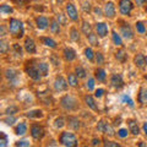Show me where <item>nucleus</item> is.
Here are the masks:
<instances>
[{
  "label": "nucleus",
  "mask_w": 147,
  "mask_h": 147,
  "mask_svg": "<svg viewBox=\"0 0 147 147\" xmlns=\"http://www.w3.org/2000/svg\"><path fill=\"white\" fill-rule=\"evenodd\" d=\"M59 142L64 146V147H77V137L74 132H69V131H63L60 136H59Z\"/></svg>",
  "instance_id": "nucleus-1"
},
{
  "label": "nucleus",
  "mask_w": 147,
  "mask_h": 147,
  "mask_svg": "<svg viewBox=\"0 0 147 147\" xmlns=\"http://www.w3.org/2000/svg\"><path fill=\"white\" fill-rule=\"evenodd\" d=\"M9 32H10L13 37L21 38L25 33L24 24H22L20 20H17V18H11L10 22H9Z\"/></svg>",
  "instance_id": "nucleus-2"
},
{
  "label": "nucleus",
  "mask_w": 147,
  "mask_h": 147,
  "mask_svg": "<svg viewBox=\"0 0 147 147\" xmlns=\"http://www.w3.org/2000/svg\"><path fill=\"white\" fill-rule=\"evenodd\" d=\"M60 105L65 109L69 110V112H74L79 108V103H77V99L74 97V96L70 94H66L60 99Z\"/></svg>",
  "instance_id": "nucleus-3"
},
{
  "label": "nucleus",
  "mask_w": 147,
  "mask_h": 147,
  "mask_svg": "<svg viewBox=\"0 0 147 147\" xmlns=\"http://www.w3.org/2000/svg\"><path fill=\"white\" fill-rule=\"evenodd\" d=\"M25 71H26L27 75L34 81H39L40 79H42V74L39 72L38 64L34 65V64H32V63H27L26 66H25Z\"/></svg>",
  "instance_id": "nucleus-4"
},
{
  "label": "nucleus",
  "mask_w": 147,
  "mask_h": 147,
  "mask_svg": "<svg viewBox=\"0 0 147 147\" xmlns=\"http://www.w3.org/2000/svg\"><path fill=\"white\" fill-rule=\"evenodd\" d=\"M97 130L99 132H103L105 135H109V136H114V129L113 126L110 125L109 123H107L105 120H99L97 124Z\"/></svg>",
  "instance_id": "nucleus-5"
},
{
  "label": "nucleus",
  "mask_w": 147,
  "mask_h": 147,
  "mask_svg": "<svg viewBox=\"0 0 147 147\" xmlns=\"http://www.w3.org/2000/svg\"><path fill=\"white\" fill-rule=\"evenodd\" d=\"M132 9H134V5H132L131 0H120L119 1V10H120L121 15L129 16L132 11Z\"/></svg>",
  "instance_id": "nucleus-6"
},
{
  "label": "nucleus",
  "mask_w": 147,
  "mask_h": 147,
  "mask_svg": "<svg viewBox=\"0 0 147 147\" xmlns=\"http://www.w3.org/2000/svg\"><path fill=\"white\" fill-rule=\"evenodd\" d=\"M44 129L43 126L38 125V124H33L31 126V136L33 140H42L44 137Z\"/></svg>",
  "instance_id": "nucleus-7"
},
{
  "label": "nucleus",
  "mask_w": 147,
  "mask_h": 147,
  "mask_svg": "<svg viewBox=\"0 0 147 147\" xmlns=\"http://www.w3.org/2000/svg\"><path fill=\"white\" fill-rule=\"evenodd\" d=\"M67 80H65L63 76H58L54 81V90L57 92H63L67 90Z\"/></svg>",
  "instance_id": "nucleus-8"
},
{
  "label": "nucleus",
  "mask_w": 147,
  "mask_h": 147,
  "mask_svg": "<svg viewBox=\"0 0 147 147\" xmlns=\"http://www.w3.org/2000/svg\"><path fill=\"white\" fill-rule=\"evenodd\" d=\"M110 85H112L114 88H121L124 86V80H123V76L120 74H113L110 76Z\"/></svg>",
  "instance_id": "nucleus-9"
},
{
  "label": "nucleus",
  "mask_w": 147,
  "mask_h": 147,
  "mask_svg": "<svg viewBox=\"0 0 147 147\" xmlns=\"http://www.w3.org/2000/svg\"><path fill=\"white\" fill-rule=\"evenodd\" d=\"M134 64H135V65L139 67V69L144 70V69L147 66V58H146L142 53L136 54L135 57H134Z\"/></svg>",
  "instance_id": "nucleus-10"
},
{
  "label": "nucleus",
  "mask_w": 147,
  "mask_h": 147,
  "mask_svg": "<svg viewBox=\"0 0 147 147\" xmlns=\"http://www.w3.org/2000/svg\"><path fill=\"white\" fill-rule=\"evenodd\" d=\"M120 33L125 39H132L134 38V32H132L131 26L129 24H123L120 26Z\"/></svg>",
  "instance_id": "nucleus-11"
},
{
  "label": "nucleus",
  "mask_w": 147,
  "mask_h": 147,
  "mask_svg": "<svg viewBox=\"0 0 147 147\" xmlns=\"http://www.w3.org/2000/svg\"><path fill=\"white\" fill-rule=\"evenodd\" d=\"M66 13H67V16H69L70 20H72V21L79 20V12H77V10H76V7H75L74 4H71V3L66 4Z\"/></svg>",
  "instance_id": "nucleus-12"
},
{
  "label": "nucleus",
  "mask_w": 147,
  "mask_h": 147,
  "mask_svg": "<svg viewBox=\"0 0 147 147\" xmlns=\"http://www.w3.org/2000/svg\"><path fill=\"white\" fill-rule=\"evenodd\" d=\"M4 75H5L6 80L9 82H12V84H16L18 80V72L15 69H6V70L4 71Z\"/></svg>",
  "instance_id": "nucleus-13"
},
{
  "label": "nucleus",
  "mask_w": 147,
  "mask_h": 147,
  "mask_svg": "<svg viewBox=\"0 0 147 147\" xmlns=\"http://www.w3.org/2000/svg\"><path fill=\"white\" fill-rule=\"evenodd\" d=\"M94 28H96V33H97L98 37H105L109 32L108 26L105 25L104 22H97L94 26Z\"/></svg>",
  "instance_id": "nucleus-14"
},
{
  "label": "nucleus",
  "mask_w": 147,
  "mask_h": 147,
  "mask_svg": "<svg viewBox=\"0 0 147 147\" xmlns=\"http://www.w3.org/2000/svg\"><path fill=\"white\" fill-rule=\"evenodd\" d=\"M63 55H64V59L66 61H74L76 59V52L70 47H65L63 50Z\"/></svg>",
  "instance_id": "nucleus-15"
},
{
  "label": "nucleus",
  "mask_w": 147,
  "mask_h": 147,
  "mask_svg": "<svg viewBox=\"0 0 147 147\" xmlns=\"http://www.w3.org/2000/svg\"><path fill=\"white\" fill-rule=\"evenodd\" d=\"M67 125L70 129H72L74 131H77L80 129L81 126V124H80V120H79V118L77 117H74V115H70V117H67Z\"/></svg>",
  "instance_id": "nucleus-16"
},
{
  "label": "nucleus",
  "mask_w": 147,
  "mask_h": 147,
  "mask_svg": "<svg viewBox=\"0 0 147 147\" xmlns=\"http://www.w3.org/2000/svg\"><path fill=\"white\" fill-rule=\"evenodd\" d=\"M25 50L27 53H30V54H34L36 53V43H34V40L31 38V37H27V38L25 39Z\"/></svg>",
  "instance_id": "nucleus-17"
},
{
  "label": "nucleus",
  "mask_w": 147,
  "mask_h": 147,
  "mask_svg": "<svg viewBox=\"0 0 147 147\" xmlns=\"http://www.w3.org/2000/svg\"><path fill=\"white\" fill-rule=\"evenodd\" d=\"M127 123V127H129V132H131L132 135H139L140 134V127L137 125V121L134 120V119H129L126 121Z\"/></svg>",
  "instance_id": "nucleus-18"
},
{
  "label": "nucleus",
  "mask_w": 147,
  "mask_h": 147,
  "mask_svg": "<svg viewBox=\"0 0 147 147\" xmlns=\"http://www.w3.org/2000/svg\"><path fill=\"white\" fill-rule=\"evenodd\" d=\"M104 15L107 16L108 18H113L114 16H115V5L112 3V1H109L105 4V6H104Z\"/></svg>",
  "instance_id": "nucleus-19"
},
{
  "label": "nucleus",
  "mask_w": 147,
  "mask_h": 147,
  "mask_svg": "<svg viewBox=\"0 0 147 147\" xmlns=\"http://www.w3.org/2000/svg\"><path fill=\"white\" fill-rule=\"evenodd\" d=\"M36 25L39 30H45L49 25V20L45 16H38L36 18Z\"/></svg>",
  "instance_id": "nucleus-20"
},
{
  "label": "nucleus",
  "mask_w": 147,
  "mask_h": 147,
  "mask_svg": "<svg viewBox=\"0 0 147 147\" xmlns=\"http://www.w3.org/2000/svg\"><path fill=\"white\" fill-rule=\"evenodd\" d=\"M85 103L87 104V107L91 108L92 110H94V112H97L98 110V105H97V103H96L94 98L92 97L91 94H86L85 96Z\"/></svg>",
  "instance_id": "nucleus-21"
},
{
  "label": "nucleus",
  "mask_w": 147,
  "mask_h": 147,
  "mask_svg": "<svg viewBox=\"0 0 147 147\" xmlns=\"http://www.w3.org/2000/svg\"><path fill=\"white\" fill-rule=\"evenodd\" d=\"M137 100L141 104H147V88L146 87H141L137 94Z\"/></svg>",
  "instance_id": "nucleus-22"
},
{
  "label": "nucleus",
  "mask_w": 147,
  "mask_h": 147,
  "mask_svg": "<svg viewBox=\"0 0 147 147\" xmlns=\"http://www.w3.org/2000/svg\"><path fill=\"white\" fill-rule=\"evenodd\" d=\"M94 76H96V79H97L98 81L100 82H104L105 79H107V74H105V70L102 67H97L94 70Z\"/></svg>",
  "instance_id": "nucleus-23"
},
{
  "label": "nucleus",
  "mask_w": 147,
  "mask_h": 147,
  "mask_svg": "<svg viewBox=\"0 0 147 147\" xmlns=\"http://www.w3.org/2000/svg\"><path fill=\"white\" fill-rule=\"evenodd\" d=\"M26 132H27V124L24 123V121L18 123L17 125H16V127H15V134L22 136V135H25Z\"/></svg>",
  "instance_id": "nucleus-24"
},
{
  "label": "nucleus",
  "mask_w": 147,
  "mask_h": 147,
  "mask_svg": "<svg viewBox=\"0 0 147 147\" xmlns=\"http://www.w3.org/2000/svg\"><path fill=\"white\" fill-rule=\"evenodd\" d=\"M26 117H28L31 119H39V118H43L44 114L40 109H33V110H30V112L26 114Z\"/></svg>",
  "instance_id": "nucleus-25"
},
{
  "label": "nucleus",
  "mask_w": 147,
  "mask_h": 147,
  "mask_svg": "<svg viewBox=\"0 0 147 147\" xmlns=\"http://www.w3.org/2000/svg\"><path fill=\"white\" fill-rule=\"evenodd\" d=\"M67 84L71 87H77V85H79V77L76 76V74H69L67 75Z\"/></svg>",
  "instance_id": "nucleus-26"
},
{
  "label": "nucleus",
  "mask_w": 147,
  "mask_h": 147,
  "mask_svg": "<svg viewBox=\"0 0 147 147\" xmlns=\"http://www.w3.org/2000/svg\"><path fill=\"white\" fill-rule=\"evenodd\" d=\"M50 32L53 34H58L60 32V24L57 20H52L50 21Z\"/></svg>",
  "instance_id": "nucleus-27"
},
{
  "label": "nucleus",
  "mask_w": 147,
  "mask_h": 147,
  "mask_svg": "<svg viewBox=\"0 0 147 147\" xmlns=\"http://www.w3.org/2000/svg\"><path fill=\"white\" fill-rule=\"evenodd\" d=\"M112 39H113V43L118 45V47H120L123 45V39H121V36L118 33L117 31H113L112 32Z\"/></svg>",
  "instance_id": "nucleus-28"
},
{
  "label": "nucleus",
  "mask_w": 147,
  "mask_h": 147,
  "mask_svg": "<svg viewBox=\"0 0 147 147\" xmlns=\"http://www.w3.org/2000/svg\"><path fill=\"white\" fill-rule=\"evenodd\" d=\"M115 58H117V60H118V61L125 63V61H126V59H127V54L125 53V50H124V49H119L118 52L115 53Z\"/></svg>",
  "instance_id": "nucleus-29"
},
{
  "label": "nucleus",
  "mask_w": 147,
  "mask_h": 147,
  "mask_svg": "<svg viewBox=\"0 0 147 147\" xmlns=\"http://www.w3.org/2000/svg\"><path fill=\"white\" fill-rule=\"evenodd\" d=\"M75 74H76V76L79 77V79H85V77L87 76V71H86V69L84 66H76L75 67Z\"/></svg>",
  "instance_id": "nucleus-30"
},
{
  "label": "nucleus",
  "mask_w": 147,
  "mask_h": 147,
  "mask_svg": "<svg viewBox=\"0 0 147 147\" xmlns=\"http://www.w3.org/2000/svg\"><path fill=\"white\" fill-rule=\"evenodd\" d=\"M42 43L44 45H47V47L49 48H57V42L53 39V38H49V37H43L42 38Z\"/></svg>",
  "instance_id": "nucleus-31"
},
{
  "label": "nucleus",
  "mask_w": 147,
  "mask_h": 147,
  "mask_svg": "<svg viewBox=\"0 0 147 147\" xmlns=\"http://www.w3.org/2000/svg\"><path fill=\"white\" fill-rule=\"evenodd\" d=\"M38 69H39V72L42 74V76H47L49 74V64L47 63H39Z\"/></svg>",
  "instance_id": "nucleus-32"
},
{
  "label": "nucleus",
  "mask_w": 147,
  "mask_h": 147,
  "mask_svg": "<svg viewBox=\"0 0 147 147\" xmlns=\"http://www.w3.org/2000/svg\"><path fill=\"white\" fill-rule=\"evenodd\" d=\"M120 99H121V102H123V103L127 104L130 108H134V107H135V103H134V100H132V99L130 98V96H127V94H123L121 97H120Z\"/></svg>",
  "instance_id": "nucleus-33"
},
{
  "label": "nucleus",
  "mask_w": 147,
  "mask_h": 147,
  "mask_svg": "<svg viewBox=\"0 0 147 147\" xmlns=\"http://www.w3.org/2000/svg\"><path fill=\"white\" fill-rule=\"evenodd\" d=\"M70 39L72 42H79L80 40V34H79V31H77L75 27H72L70 30Z\"/></svg>",
  "instance_id": "nucleus-34"
},
{
  "label": "nucleus",
  "mask_w": 147,
  "mask_h": 147,
  "mask_svg": "<svg viewBox=\"0 0 147 147\" xmlns=\"http://www.w3.org/2000/svg\"><path fill=\"white\" fill-rule=\"evenodd\" d=\"M87 38H88L90 44L94 45V47H97V45L99 44V42H98V36H97V34H94L93 32H92V33H90L88 36H87Z\"/></svg>",
  "instance_id": "nucleus-35"
},
{
  "label": "nucleus",
  "mask_w": 147,
  "mask_h": 147,
  "mask_svg": "<svg viewBox=\"0 0 147 147\" xmlns=\"http://www.w3.org/2000/svg\"><path fill=\"white\" fill-rule=\"evenodd\" d=\"M81 30H82V32H84L86 36H88L90 33H92V26H91L87 21H84V22H82Z\"/></svg>",
  "instance_id": "nucleus-36"
},
{
  "label": "nucleus",
  "mask_w": 147,
  "mask_h": 147,
  "mask_svg": "<svg viewBox=\"0 0 147 147\" xmlns=\"http://www.w3.org/2000/svg\"><path fill=\"white\" fill-rule=\"evenodd\" d=\"M103 147H121V145L118 144V142H115V141L104 139L103 140Z\"/></svg>",
  "instance_id": "nucleus-37"
},
{
  "label": "nucleus",
  "mask_w": 147,
  "mask_h": 147,
  "mask_svg": "<svg viewBox=\"0 0 147 147\" xmlns=\"http://www.w3.org/2000/svg\"><path fill=\"white\" fill-rule=\"evenodd\" d=\"M13 10L10 5H7V4H3L1 6H0V12L3 13V15H7V13H11Z\"/></svg>",
  "instance_id": "nucleus-38"
},
{
  "label": "nucleus",
  "mask_w": 147,
  "mask_h": 147,
  "mask_svg": "<svg viewBox=\"0 0 147 147\" xmlns=\"http://www.w3.org/2000/svg\"><path fill=\"white\" fill-rule=\"evenodd\" d=\"M65 119H64L63 117H59V118H57L55 119V121H54V126H55V129H61L64 125H65Z\"/></svg>",
  "instance_id": "nucleus-39"
},
{
  "label": "nucleus",
  "mask_w": 147,
  "mask_h": 147,
  "mask_svg": "<svg viewBox=\"0 0 147 147\" xmlns=\"http://www.w3.org/2000/svg\"><path fill=\"white\" fill-rule=\"evenodd\" d=\"M85 57L88 59L90 61H92L94 59V57H96V54L93 53V50H92V48H86L85 49Z\"/></svg>",
  "instance_id": "nucleus-40"
},
{
  "label": "nucleus",
  "mask_w": 147,
  "mask_h": 147,
  "mask_svg": "<svg viewBox=\"0 0 147 147\" xmlns=\"http://www.w3.org/2000/svg\"><path fill=\"white\" fill-rule=\"evenodd\" d=\"M136 30H137V32H139V33H141V34L146 33V27H145V25H144V22L137 21V22H136Z\"/></svg>",
  "instance_id": "nucleus-41"
},
{
  "label": "nucleus",
  "mask_w": 147,
  "mask_h": 147,
  "mask_svg": "<svg viewBox=\"0 0 147 147\" xmlns=\"http://www.w3.org/2000/svg\"><path fill=\"white\" fill-rule=\"evenodd\" d=\"M7 50H9V45L6 43V40L5 39H1V40H0V52H1L3 54H5Z\"/></svg>",
  "instance_id": "nucleus-42"
},
{
  "label": "nucleus",
  "mask_w": 147,
  "mask_h": 147,
  "mask_svg": "<svg viewBox=\"0 0 147 147\" xmlns=\"http://www.w3.org/2000/svg\"><path fill=\"white\" fill-rule=\"evenodd\" d=\"M0 135H1V139H0V147H7L9 140H7L6 134H5V132H1Z\"/></svg>",
  "instance_id": "nucleus-43"
},
{
  "label": "nucleus",
  "mask_w": 147,
  "mask_h": 147,
  "mask_svg": "<svg viewBox=\"0 0 147 147\" xmlns=\"http://www.w3.org/2000/svg\"><path fill=\"white\" fill-rule=\"evenodd\" d=\"M12 48H13V52H15V54L17 55V57H22V48H21L20 44L15 43L12 45Z\"/></svg>",
  "instance_id": "nucleus-44"
},
{
  "label": "nucleus",
  "mask_w": 147,
  "mask_h": 147,
  "mask_svg": "<svg viewBox=\"0 0 147 147\" xmlns=\"http://www.w3.org/2000/svg\"><path fill=\"white\" fill-rule=\"evenodd\" d=\"M96 63L98 64V65H102V64L104 63V57H103V54L102 53H99V52H97L96 53Z\"/></svg>",
  "instance_id": "nucleus-45"
},
{
  "label": "nucleus",
  "mask_w": 147,
  "mask_h": 147,
  "mask_svg": "<svg viewBox=\"0 0 147 147\" xmlns=\"http://www.w3.org/2000/svg\"><path fill=\"white\" fill-rule=\"evenodd\" d=\"M86 87L88 91H93L94 90V79H92V77H90L88 80H87L86 82Z\"/></svg>",
  "instance_id": "nucleus-46"
},
{
  "label": "nucleus",
  "mask_w": 147,
  "mask_h": 147,
  "mask_svg": "<svg viewBox=\"0 0 147 147\" xmlns=\"http://www.w3.org/2000/svg\"><path fill=\"white\" fill-rule=\"evenodd\" d=\"M16 147H30V141L28 140H20L15 144Z\"/></svg>",
  "instance_id": "nucleus-47"
},
{
  "label": "nucleus",
  "mask_w": 147,
  "mask_h": 147,
  "mask_svg": "<svg viewBox=\"0 0 147 147\" xmlns=\"http://www.w3.org/2000/svg\"><path fill=\"white\" fill-rule=\"evenodd\" d=\"M50 61H52V64L54 66H59V65H60V60H59V58L55 54L50 55Z\"/></svg>",
  "instance_id": "nucleus-48"
},
{
  "label": "nucleus",
  "mask_w": 147,
  "mask_h": 147,
  "mask_svg": "<svg viewBox=\"0 0 147 147\" xmlns=\"http://www.w3.org/2000/svg\"><path fill=\"white\" fill-rule=\"evenodd\" d=\"M57 21L60 25H65L66 24V17H65V15H64V13H58V15H57Z\"/></svg>",
  "instance_id": "nucleus-49"
},
{
  "label": "nucleus",
  "mask_w": 147,
  "mask_h": 147,
  "mask_svg": "<svg viewBox=\"0 0 147 147\" xmlns=\"http://www.w3.org/2000/svg\"><path fill=\"white\" fill-rule=\"evenodd\" d=\"M127 130L126 129H120V130L118 131V136L119 137H121V139H125V137H127Z\"/></svg>",
  "instance_id": "nucleus-50"
},
{
  "label": "nucleus",
  "mask_w": 147,
  "mask_h": 147,
  "mask_svg": "<svg viewBox=\"0 0 147 147\" xmlns=\"http://www.w3.org/2000/svg\"><path fill=\"white\" fill-rule=\"evenodd\" d=\"M15 120H16V119L13 118V117H7V118L4 119V123L7 124V125H12L13 121H15Z\"/></svg>",
  "instance_id": "nucleus-51"
},
{
  "label": "nucleus",
  "mask_w": 147,
  "mask_h": 147,
  "mask_svg": "<svg viewBox=\"0 0 147 147\" xmlns=\"http://www.w3.org/2000/svg\"><path fill=\"white\" fill-rule=\"evenodd\" d=\"M16 112H17V107H9L5 113L7 114V115H10V114H15Z\"/></svg>",
  "instance_id": "nucleus-52"
},
{
  "label": "nucleus",
  "mask_w": 147,
  "mask_h": 147,
  "mask_svg": "<svg viewBox=\"0 0 147 147\" xmlns=\"http://www.w3.org/2000/svg\"><path fill=\"white\" fill-rule=\"evenodd\" d=\"M91 4L88 3V1H84V5H82V9H84V11L85 12H90V10H91Z\"/></svg>",
  "instance_id": "nucleus-53"
},
{
  "label": "nucleus",
  "mask_w": 147,
  "mask_h": 147,
  "mask_svg": "<svg viewBox=\"0 0 147 147\" xmlns=\"http://www.w3.org/2000/svg\"><path fill=\"white\" fill-rule=\"evenodd\" d=\"M104 94V90L103 88H98V90H96V93H94V96L97 98H100Z\"/></svg>",
  "instance_id": "nucleus-54"
},
{
  "label": "nucleus",
  "mask_w": 147,
  "mask_h": 147,
  "mask_svg": "<svg viewBox=\"0 0 147 147\" xmlns=\"http://www.w3.org/2000/svg\"><path fill=\"white\" fill-rule=\"evenodd\" d=\"M13 3L18 6H22V5H25V4L28 3V0H13Z\"/></svg>",
  "instance_id": "nucleus-55"
},
{
  "label": "nucleus",
  "mask_w": 147,
  "mask_h": 147,
  "mask_svg": "<svg viewBox=\"0 0 147 147\" xmlns=\"http://www.w3.org/2000/svg\"><path fill=\"white\" fill-rule=\"evenodd\" d=\"M100 144V140L99 139H92V146H97Z\"/></svg>",
  "instance_id": "nucleus-56"
},
{
  "label": "nucleus",
  "mask_w": 147,
  "mask_h": 147,
  "mask_svg": "<svg viewBox=\"0 0 147 147\" xmlns=\"http://www.w3.org/2000/svg\"><path fill=\"white\" fill-rule=\"evenodd\" d=\"M145 3H147V0H136V5L137 6H142Z\"/></svg>",
  "instance_id": "nucleus-57"
},
{
  "label": "nucleus",
  "mask_w": 147,
  "mask_h": 147,
  "mask_svg": "<svg viewBox=\"0 0 147 147\" xmlns=\"http://www.w3.org/2000/svg\"><path fill=\"white\" fill-rule=\"evenodd\" d=\"M142 131H144L145 135L147 136V123H144V125H142Z\"/></svg>",
  "instance_id": "nucleus-58"
},
{
  "label": "nucleus",
  "mask_w": 147,
  "mask_h": 147,
  "mask_svg": "<svg viewBox=\"0 0 147 147\" xmlns=\"http://www.w3.org/2000/svg\"><path fill=\"white\" fill-rule=\"evenodd\" d=\"M137 147H147V144L144 141H140L139 144H137Z\"/></svg>",
  "instance_id": "nucleus-59"
},
{
  "label": "nucleus",
  "mask_w": 147,
  "mask_h": 147,
  "mask_svg": "<svg viewBox=\"0 0 147 147\" xmlns=\"http://www.w3.org/2000/svg\"><path fill=\"white\" fill-rule=\"evenodd\" d=\"M93 11H94L96 15H100V9H99V7H94Z\"/></svg>",
  "instance_id": "nucleus-60"
},
{
  "label": "nucleus",
  "mask_w": 147,
  "mask_h": 147,
  "mask_svg": "<svg viewBox=\"0 0 147 147\" xmlns=\"http://www.w3.org/2000/svg\"><path fill=\"white\" fill-rule=\"evenodd\" d=\"M0 28H1V36H5V27L1 26Z\"/></svg>",
  "instance_id": "nucleus-61"
},
{
  "label": "nucleus",
  "mask_w": 147,
  "mask_h": 147,
  "mask_svg": "<svg viewBox=\"0 0 147 147\" xmlns=\"http://www.w3.org/2000/svg\"><path fill=\"white\" fill-rule=\"evenodd\" d=\"M145 80L147 81V74H146V75H145Z\"/></svg>",
  "instance_id": "nucleus-62"
},
{
  "label": "nucleus",
  "mask_w": 147,
  "mask_h": 147,
  "mask_svg": "<svg viewBox=\"0 0 147 147\" xmlns=\"http://www.w3.org/2000/svg\"><path fill=\"white\" fill-rule=\"evenodd\" d=\"M82 147H88V146H82Z\"/></svg>",
  "instance_id": "nucleus-63"
},
{
  "label": "nucleus",
  "mask_w": 147,
  "mask_h": 147,
  "mask_svg": "<svg viewBox=\"0 0 147 147\" xmlns=\"http://www.w3.org/2000/svg\"><path fill=\"white\" fill-rule=\"evenodd\" d=\"M58 1H63V0H58Z\"/></svg>",
  "instance_id": "nucleus-64"
}]
</instances>
